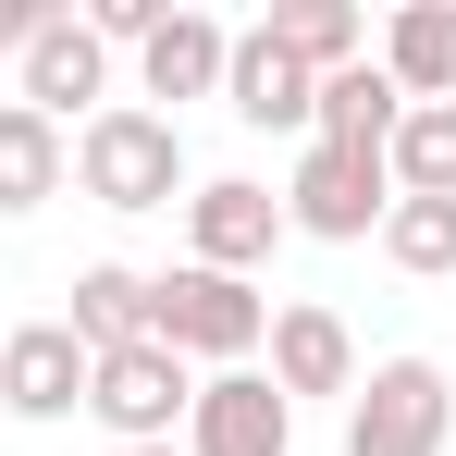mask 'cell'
Wrapping results in <instances>:
<instances>
[{
	"label": "cell",
	"mask_w": 456,
	"mask_h": 456,
	"mask_svg": "<svg viewBox=\"0 0 456 456\" xmlns=\"http://www.w3.org/2000/svg\"><path fill=\"white\" fill-rule=\"evenodd\" d=\"M149 346H173L185 370L210 358V370H259V346H272V297L247 284V272H160L149 284Z\"/></svg>",
	"instance_id": "6da1fadb"
},
{
	"label": "cell",
	"mask_w": 456,
	"mask_h": 456,
	"mask_svg": "<svg viewBox=\"0 0 456 456\" xmlns=\"http://www.w3.org/2000/svg\"><path fill=\"white\" fill-rule=\"evenodd\" d=\"M75 185L99 210H173V198H185V136H173V111H149V99L86 111L75 124Z\"/></svg>",
	"instance_id": "7a4b0ae2"
},
{
	"label": "cell",
	"mask_w": 456,
	"mask_h": 456,
	"mask_svg": "<svg viewBox=\"0 0 456 456\" xmlns=\"http://www.w3.org/2000/svg\"><path fill=\"white\" fill-rule=\"evenodd\" d=\"M444 432H456V395L432 358H382L346 395V456H444Z\"/></svg>",
	"instance_id": "3957f363"
},
{
	"label": "cell",
	"mask_w": 456,
	"mask_h": 456,
	"mask_svg": "<svg viewBox=\"0 0 456 456\" xmlns=\"http://www.w3.org/2000/svg\"><path fill=\"white\" fill-rule=\"evenodd\" d=\"M382 210H395V173H382V149H321V136H308L297 185H284V234L358 247V234H382Z\"/></svg>",
	"instance_id": "277c9868"
},
{
	"label": "cell",
	"mask_w": 456,
	"mask_h": 456,
	"mask_svg": "<svg viewBox=\"0 0 456 456\" xmlns=\"http://www.w3.org/2000/svg\"><path fill=\"white\" fill-rule=\"evenodd\" d=\"M185 407H198V370H185L173 346H124V358L86 370V419H99L111 444H173Z\"/></svg>",
	"instance_id": "5b68a950"
},
{
	"label": "cell",
	"mask_w": 456,
	"mask_h": 456,
	"mask_svg": "<svg viewBox=\"0 0 456 456\" xmlns=\"http://www.w3.org/2000/svg\"><path fill=\"white\" fill-rule=\"evenodd\" d=\"M185 456H297V407L272 395V370H210L185 407Z\"/></svg>",
	"instance_id": "8992f818"
},
{
	"label": "cell",
	"mask_w": 456,
	"mask_h": 456,
	"mask_svg": "<svg viewBox=\"0 0 456 456\" xmlns=\"http://www.w3.org/2000/svg\"><path fill=\"white\" fill-rule=\"evenodd\" d=\"M185 247H198V272H259L284 247V198L247 173H210V185H185Z\"/></svg>",
	"instance_id": "52a82bcc"
},
{
	"label": "cell",
	"mask_w": 456,
	"mask_h": 456,
	"mask_svg": "<svg viewBox=\"0 0 456 456\" xmlns=\"http://www.w3.org/2000/svg\"><path fill=\"white\" fill-rule=\"evenodd\" d=\"M86 370H99V358H86L62 321L0 333V407H12V419H75V407H86Z\"/></svg>",
	"instance_id": "ba28073f"
},
{
	"label": "cell",
	"mask_w": 456,
	"mask_h": 456,
	"mask_svg": "<svg viewBox=\"0 0 456 456\" xmlns=\"http://www.w3.org/2000/svg\"><path fill=\"white\" fill-rule=\"evenodd\" d=\"M12 75H25V111H37V124H75L86 99L111 111V50L86 37L75 12H50V25L25 37V62H12Z\"/></svg>",
	"instance_id": "9c48e42d"
},
{
	"label": "cell",
	"mask_w": 456,
	"mask_h": 456,
	"mask_svg": "<svg viewBox=\"0 0 456 456\" xmlns=\"http://www.w3.org/2000/svg\"><path fill=\"white\" fill-rule=\"evenodd\" d=\"M382 75H395V99L407 111H432V99H456V0H395L382 12Z\"/></svg>",
	"instance_id": "30bf717a"
},
{
	"label": "cell",
	"mask_w": 456,
	"mask_h": 456,
	"mask_svg": "<svg viewBox=\"0 0 456 456\" xmlns=\"http://www.w3.org/2000/svg\"><path fill=\"white\" fill-rule=\"evenodd\" d=\"M308 99H321V75H308V62H284L259 25L223 50V111H234V124H259V136H297V124H308Z\"/></svg>",
	"instance_id": "8fae6325"
},
{
	"label": "cell",
	"mask_w": 456,
	"mask_h": 456,
	"mask_svg": "<svg viewBox=\"0 0 456 456\" xmlns=\"http://www.w3.org/2000/svg\"><path fill=\"white\" fill-rule=\"evenodd\" d=\"M272 395H358V333L333 308H272Z\"/></svg>",
	"instance_id": "7c38bea8"
},
{
	"label": "cell",
	"mask_w": 456,
	"mask_h": 456,
	"mask_svg": "<svg viewBox=\"0 0 456 456\" xmlns=\"http://www.w3.org/2000/svg\"><path fill=\"white\" fill-rule=\"evenodd\" d=\"M62 333H75L86 358H124V346H149V272H124V259H86V272H75V308H62Z\"/></svg>",
	"instance_id": "4fadbf2b"
},
{
	"label": "cell",
	"mask_w": 456,
	"mask_h": 456,
	"mask_svg": "<svg viewBox=\"0 0 456 456\" xmlns=\"http://www.w3.org/2000/svg\"><path fill=\"white\" fill-rule=\"evenodd\" d=\"M223 50H234V25H210V12H160V37L136 50V75H149V99H223Z\"/></svg>",
	"instance_id": "5bb4252c"
},
{
	"label": "cell",
	"mask_w": 456,
	"mask_h": 456,
	"mask_svg": "<svg viewBox=\"0 0 456 456\" xmlns=\"http://www.w3.org/2000/svg\"><path fill=\"white\" fill-rule=\"evenodd\" d=\"M395 124H407V99H395L382 62H346V75H321V99H308V136L321 149H382Z\"/></svg>",
	"instance_id": "9a60e30c"
},
{
	"label": "cell",
	"mask_w": 456,
	"mask_h": 456,
	"mask_svg": "<svg viewBox=\"0 0 456 456\" xmlns=\"http://www.w3.org/2000/svg\"><path fill=\"white\" fill-rule=\"evenodd\" d=\"M62 173H75V136H62V124H37L25 99H0V210H50V198H62Z\"/></svg>",
	"instance_id": "2e32d148"
},
{
	"label": "cell",
	"mask_w": 456,
	"mask_h": 456,
	"mask_svg": "<svg viewBox=\"0 0 456 456\" xmlns=\"http://www.w3.org/2000/svg\"><path fill=\"white\" fill-rule=\"evenodd\" d=\"M284 62H308V75H346V62H370V25L346 12V0H272V25H259Z\"/></svg>",
	"instance_id": "e0dca14e"
},
{
	"label": "cell",
	"mask_w": 456,
	"mask_h": 456,
	"mask_svg": "<svg viewBox=\"0 0 456 456\" xmlns=\"http://www.w3.org/2000/svg\"><path fill=\"white\" fill-rule=\"evenodd\" d=\"M382 173H395V198H456V99L407 111V124L382 136Z\"/></svg>",
	"instance_id": "ac0fdd59"
},
{
	"label": "cell",
	"mask_w": 456,
	"mask_h": 456,
	"mask_svg": "<svg viewBox=\"0 0 456 456\" xmlns=\"http://www.w3.org/2000/svg\"><path fill=\"white\" fill-rule=\"evenodd\" d=\"M382 259L419 272V284H444L456 272V198H395V210H382Z\"/></svg>",
	"instance_id": "d6986e66"
},
{
	"label": "cell",
	"mask_w": 456,
	"mask_h": 456,
	"mask_svg": "<svg viewBox=\"0 0 456 456\" xmlns=\"http://www.w3.org/2000/svg\"><path fill=\"white\" fill-rule=\"evenodd\" d=\"M50 12H62V0H0V62H25V37H37Z\"/></svg>",
	"instance_id": "ffe728a7"
},
{
	"label": "cell",
	"mask_w": 456,
	"mask_h": 456,
	"mask_svg": "<svg viewBox=\"0 0 456 456\" xmlns=\"http://www.w3.org/2000/svg\"><path fill=\"white\" fill-rule=\"evenodd\" d=\"M111 456H185V444H111Z\"/></svg>",
	"instance_id": "44dd1931"
},
{
	"label": "cell",
	"mask_w": 456,
	"mask_h": 456,
	"mask_svg": "<svg viewBox=\"0 0 456 456\" xmlns=\"http://www.w3.org/2000/svg\"><path fill=\"white\" fill-rule=\"evenodd\" d=\"M0 333H12V321H0Z\"/></svg>",
	"instance_id": "7402d4cb"
}]
</instances>
